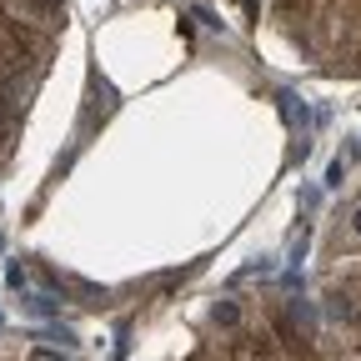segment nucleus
Instances as JSON below:
<instances>
[{"label":"nucleus","instance_id":"1","mask_svg":"<svg viewBox=\"0 0 361 361\" xmlns=\"http://www.w3.org/2000/svg\"><path fill=\"white\" fill-rule=\"evenodd\" d=\"M211 322H216L221 331H236V326H241V306H236V301H216V306H211Z\"/></svg>","mask_w":361,"mask_h":361},{"label":"nucleus","instance_id":"2","mask_svg":"<svg viewBox=\"0 0 361 361\" xmlns=\"http://www.w3.org/2000/svg\"><path fill=\"white\" fill-rule=\"evenodd\" d=\"M276 101H281V116H286L291 126H301V130L311 126V116H306V106H296V96H291V90H281V96H276Z\"/></svg>","mask_w":361,"mask_h":361},{"label":"nucleus","instance_id":"3","mask_svg":"<svg viewBox=\"0 0 361 361\" xmlns=\"http://www.w3.org/2000/svg\"><path fill=\"white\" fill-rule=\"evenodd\" d=\"M286 322H291V326H301V331H311V326H316L311 301H291V306H286Z\"/></svg>","mask_w":361,"mask_h":361},{"label":"nucleus","instance_id":"4","mask_svg":"<svg viewBox=\"0 0 361 361\" xmlns=\"http://www.w3.org/2000/svg\"><path fill=\"white\" fill-rule=\"evenodd\" d=\"M25 306H30L35 316H56V311H61V306H56L51 296H25Z\"/></svg>","mask_w":361,"mask_h":361},{"label":"nucleus","instance_id":"5","mask_svg":"<svg viewBox=\"0 0 361 361\" xmlns=\"http://www.w3.org/2000/svg\"><path fill=\"white\" fill-rule=\"evenodd\" d=\"M45 336H51V341H61V346H75V331H71V326H51Z\"/></svg>","mask_w":361,"mask_h":361},{"label":"nucleus","instance_id":"6","mask_svg":"<svg viewBox=\"0 0 361 361\" xmlns=\"http://www.w3.org/2000/svg\"><path fill=\"white\" fill-rule=\"evenodd\" d=\"M341 180H346V166L331 161V166H326V186H341Z\"/></svg>","mask_w":361,"mask_h":361},{"label":"nucleus","instance_id":"7","mask_svg":"<svg viewBox=\"0 0 361 361\" xmlns=\"http://www.w3.org/2000/svg\"><path fill=\"white\" fill-rule=\"evenodd\" d=\"M6 281H11L16 291H25V266H11V271H6Z\"/></svg>","mask_w":361,"mask_h":361},{"label":"nucleus","instance_id":"8","mask_svg":"<svg viewBox=\"0 0 361 361\" xmlns=\"http://www.w3.org/2000/svg\"><path fill=\"white\" fill-rule=\"evenodd\" d=\"M191 20H201V25H221V20H216V16H211L206 6H196V11H191Z\"/></svg>","mask_w":361,"mask_h":361},{"label":"nucleus","instance_id":"9","mask_svg":"<svg viewBox=\"0 0 361 361\" xmlns=\"http://www.w3.org/2000/svg\"><path fill=\"white\" fill-rule=\"evenodd\" d=\"M241 11H246V20H261V0H241Z\"/></svg>","mask_w":361,"mask_h":361},{"label":"nucleus","instance_id":"10","mask_svg":"<svg viewBox=\"0 0 361 361\" xmlns=\"http://www.w3.org/2000/svg\"><path fill=\"white\" fill-rule=\"evenodd\" d=\"M351 231H356V236H361V206H356V216H351Z\"/></svg>","mask_w":361,"mask_h":361},{"label":"nucleus","instance_id":"11","mask_svg":"<svg viewBox=\"0 0 361 361\" xmlns=\"http://www.w3.org/2000/svg\"><path fill=\"white\" fill-rule=\"evenodd\" d=\"M40 361H66V356H40Z\"/></svg>","mask_w":361,"mask_h":361},{"label":"nucleus","instance_id":"12","mask_svg":"<svg viewBox=\"0 0 361 361\" xmlns=\"http://www.w3.org/2000/svg\"><path fill=\"white\" fill-rule=\"evenodd\" d=\"M356 156H361V146H356Z\"/></svg>","mask_w":361,"mask_h":361}]
</instances>
